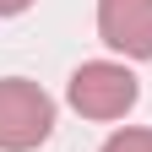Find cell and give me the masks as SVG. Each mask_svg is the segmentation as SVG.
I'll list each match as a JSON object with an SVG mask.
<instances>
[{"label": "cell", "instance_id": "obj_1", "mask_svg": "<svg viewBox=\"0 0 152 152\" xmlns=\"http://www.w3.org/2000/svg\"><path fill=\"white\" fill-rule=\"evenodd\" d=\"M54 130V98L27 76H0V152H33Z\"/></svg>", "mask_w": 152, "mask_h": 152}, {"label": "cell", "instance_id": "obj_2", "mask_svg": "<svg viewBox=\"0 0 152 152\" xmlns=\"http://www.w3.org/2000/svg\"><path fill=\"white\" fill-rule=\"evenodd\" d=\"M65 98H71L76 114H87V120H125V114L136 109L141 87H136V76L120 60H87V65L71 71Z\"/></svg>", "mask_w": 152, "mask_h": 152}, {"label": "cell", "instance_id": "obj_3", "mask_svg": "<svg viewBox=\"0 0 152 152\" xmlns=\"http://www.w3.org/2000/svg\"><path fill=\"white\" fill-rule=\"evenodd\" d=\"M98 38L125 60H152V0H98Z\"/></svg>", "mask_w": 152, "mask_h": 152}, {"label": "cell", "instance_id": "obj_4", "mask_svg": "<svg viewBox=\"0 0 152 152\" xmlns=\"http://www.w3.org/2000/svg\"><path fill=\"white\" fill-rule=\"evenodd\" d=\"M103 152H152V130L125 125V130H114V136L103 141Z\"/></svg>", "mask_w": 152, "mask_h": 152}, {"label": "cell", "instance_id": "obj_5", "mask_svg": "<svg viewBox=\"0 0 152 152\" xmlns=\"http://www.w3.org/2000/svg\"><path fill=\"white\" fill-rule=\"evenodd\" d=\"M27 6H33V0H0V16H22Z\"/></svg>", "mask_w": 152, "mask_h": 152}]
</instances>
